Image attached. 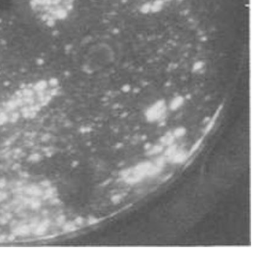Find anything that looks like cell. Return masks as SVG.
<instances>
[{
    "label": "cell",
    "mask_w": 254,
    "mask_h": 256,
    "mask_svg": "<svg viewBox=\"0 0 254 256\" xmlns=\"http://www.w3.org/2000/svg\"><path fill=\"white\" fill-rule=\"evenodd\" d=\"M175 140V137L174 136L172 133L171 132L167 133L165 136H162L160 139V142L162 144V145L170 146L174 143Z\"/></svg>",
    "instance_id": "52a82bcc"
},
{
    "label": "cell",
    "mask_w": 254,
    "mask_h": 256,
    "mask_svg": "<svg viewBox=\"0 0 254 256\" xmlns=\"http://www.w3.org/2000/svg\"><path fill=\"white\" fill-rule=\"evenodd\" d=\"M165 161H166V158L165 157H160L158 158L156 160V166L163 169V167H164L165 164Z\"/></svg>",
    "instance_id": "7c38bea8"
},
{
    "label": "cell",
    "mask_w": 254,
    "mask_h": 256,
    "mask_svg": "<svg viewBox=\"0 0 254 256\" xmlns=\"http://www.w3.org/2000/svg\"><path fill=\"white\" fill-rule=\"evenodd\" d=\"M48 226V224L46 221L44 222V223H42L41 225H39L37 228L36 229V233L37 234H42L45 233L46 232V229Z\"/></svg>",
    "instance_id": "30bf717a"
},
{
    "label": "cell",
    "mask_w": 254,
    "mask_h": 256,
    "mask_svg": "<svg viewBox=\"0 0 254 256\" xmlns=\"http://www.w3.org/2000/svg\"><path fill=\"white\" fill-rule=\"evenodd\" d=\"M168 103L164 99H160L150 106L145 113L147 119L153 123L160 121L165 118L168 111Z\"/></svg>",
    "instance_id": "3957f363"
},
{
    "label": "cell",
    "mask_w": 254,
    "mask_h": 256,
    "mask_svg": "<svg viewBox=\"0 0 254 256\" xmlns=\"http://www.w3.org/2000/svg\"><path fill=\"white\" fill-rule=\"evenodd\" d=\"M173 176V173H170L169 174H168L167 175L166 177H165L163 179V180H162V182H166V181H167L168 180H169L171 178H172V177Z\"/></svg>",
    "instance_id": "e0dca14e"
},
{
    "label": "cell",
    "mask_w": 254,
    "mask_h": 256,
    "mask_svg": "<svg viewBox=\"0 0 254 256\" xmlns=\"http://www.w3.org/2000/svg\"><path fill=\"white\" fill-rule=\"evenodd\" d=\"M187 130L184 127H178L173 131L172 134L175 138H180L183 137L186 134Z\"/></svg>",
    "instance_id": "ba28073f"
},
{
    "label": "cell",
    "mask_w": 254,
    "mask_h": 256,
    "mask_svg": "<svg viewBox=\"0 0 254 256\" xmlns=\"http://www.w3.org/2000/svg\"><path fill=\"white\" fill-rule=\"evenodd\" d=\"M163 145H156L154 146L150 151H149L148 154L150 156L157 154L160 152H161L163 151Z\"/></svg>",
    "instance_id": "9c48e42d"
},
{
    "label": "cell",
    "mask_w": 254,
    "mask_h": 256,
    "mask_svg": "<svg viewBox=\"0 0 254 256\" xmlns=\"http://www.w3.org/2000/svg\"><path fill=\"white\" fill-rule=\"evenodd\" d=\"M201 142H202V139H200V140H198L197 142V143L193 145V146L192 148V149H191V150H190V151L189 152V156H190L198 148V147L199 146V145H200V144L201 143Z\"/></svg>",
    "instance_id": "4fadbf2b"
},
{
    "label": "cell",
    "mask_w": 254,
    "mask_h": 256,
    "mask_svg": "<svg viewBox=\"0 0 254 256\" xmlns=\"http://www.w3.org/2000/svg\"><path fill=\"white\" fill-rule=\"evenodd\" d=\"M185 103V98L181 95L172 97L168 103V110L171 112H176L182 108Z\"/></svg>",
    "instance_id": "8992f818"
},
{
    "label": "cell",
    "mask_w": 254,
    "mask_h": 256,
    "mask_svg": "<svg viewBox=\"0 0 254 256\" xmlns=\"http://www.w3.org/2000/svg\"><path fill=\"white\" fill-rule=\"evenodd\" d=\"M98 223V220L95 218H90L88 220V223L90 224H95L96 223Z\"/></svg>",
    "instance_id": "2e32d148"
},
{
    "label": "cell",
    "mask_w": 254,
    "mask_h": 256,
    "mask_svg": "<svg viewBox=\"0 0 254 256\" xmlns=\"http://www.w3.org/2000/svg\"><path fill=\"white\" fill-rule=\"evenodd\" d=\"M75 223L77 225H81L82 224H83V218L81 217H77L75 220Z\"/></svg>",
    "instance_id": "9a60e30c"
},
{
    "label": "cell",
    "mask_w": 254,
    "mask_h": 256,
    "mask_svg": "<svg viewBox=\"0 0 254 256\" xmlns=\"http://www.w3.org/2000/svg\"><path fill=\"white\" fill-rule=\"evenodd\" d=\"M59 87L57 79H42L19 86L0 102V126L34 118L55 98Z\"/></svg>",
    "instance_id": "6da1fadb"
},
{
    "label": "cell",
    "mask_w": 254,
    "mask_h": 256,
    "mask_svg": "<svg viewBox=\"0 0 254 256\" xmlns=\"http://www.w3.org/2000/svg\"><path fill=\"white\" fill-rule=\"evenodd\" d=\"M153 166V164L150 161L140 163L133 169L132 171L133 175L143 179L145 177L148 176L149 172Z\"/></svg>",
    "instance_id": "277c9868"
},
{
    "label": "cell",
    "mask_w": 254,
    "mask_h": 256,
    "mask_svg": "<svg viewBox=\"0 0 254 256\" xmlns=\"http://www.w3.org/2000/svg\"><path fill=\"white\" fill-rule=\"evenodd\" d=\"M64 230L66 232H72V231H75L76 229V226L75 225V224L72 223H69L64 225Z\"/></svg>",
    "instance_id": "8fae6325"
},
{
    "label": "cell",
    "mask_w": 254,
    "mask_h": 256,
    "mask_svg": "<svg viewBox=\"0 0 254 256\" xmlns=\"http://www.w3.org/2000/svg\"><path fill=\"white\" fill-rule=\"evenodd\" d=\"M122 196H121V195L117 194V195H114V196H112V197L111 198V200L112 201L113 203H119L120 200L122 199Z\"/></svg>",
    "instance_id": "5bb4252c"
},
{
    "label": "cell",
    "mask_w": 254,
    "mask_h": 256,
    "mask_svg": "<svg viewBox=\"0 0 254 256\" xmlns=\"http://www.w3.org/2000/svg\"><path fill=\"white\" fill-rule=\"evenodd\" d=\"M188 157L189 155L188 153H186L183 150H178L177 148V150L171 156L166 157V160L172 163L179 164L184 162Z\"/></svg>",
    "instance_id": "5b68a950"
},
{
    "label": "cell",
    "mask_w": 254,
    "mask_h": 256,
    "mask_svg": "<svg viewBox=\"0 0 254 256\" xmlns=\"http://www.w3.org/2000/svg\"><path fill=\"white\" fill-rule=\"evenodd\" d=\"M76 0H28L34 17L48 27L61 23L72 14Z\"/></svg>",
    "instance_id": "7a4b0ae2"
},
{
    "label": "cell",
    "mask_w": 254,
    "mask_h": 256,
    "mask_svg": "<svg viewBox=\"0 0 254 256\" xmlns=\"http://www.w3.org/2000/svg\"><path fill=\"white\" fill-rule=\"evenodd\" d=\"M64 220H65V217H59L58 219V223H63V222H64Z\"/></svg>",
    "instance_id": "ac0fdd59"
}]
</instances>
